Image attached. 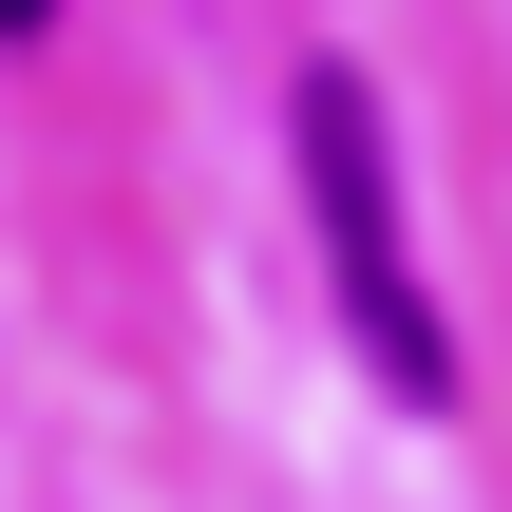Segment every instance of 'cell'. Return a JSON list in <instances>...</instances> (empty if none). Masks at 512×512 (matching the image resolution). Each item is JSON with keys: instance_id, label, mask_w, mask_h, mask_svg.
<instances>
[{"instance_id": "1", "label": "cell", "mask_w": 512, "mask_h": 512, "mask_svg": "<svg viewBox=\"0 0 512 512\" xmlns=\"http://www.w3.org/2000/svg\"><path fill=\"white\" fill-rule=\"evenodd\" d=\"M285 171H304V247H323V304H342L361 380L399 418H456V304L418 266V190H399V133H380V76L361 57H304L285 76Z\"/></svg>"}]
</instances>
